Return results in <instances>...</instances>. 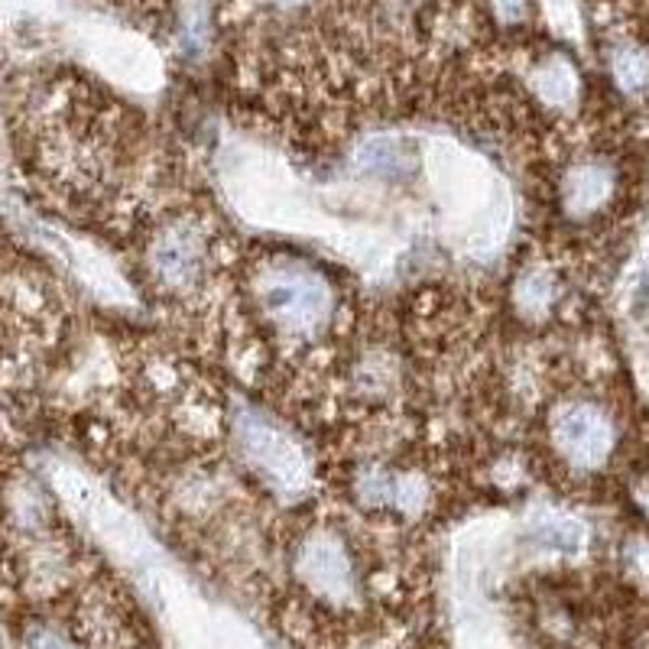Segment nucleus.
Wrapping results in <instances>:
<instances>
[{"instance_id": "nucleus-7", "label": "nucleus", "mask_w": 649, "mask_h": 649, "mask_svg": "<svg viewBox=\"0 0 649 649\" xmlns=\"http://www.w3.org/2000/svg\"><path fill=\"white\" fill-rule=\"evenodd\" d=\"M533 91L546 108H569L578 98L575 66L562 56H546L529 72Z\"/></svg>"}, {"instance_id": "nucleus-9", "label": "nucleus", "mask_w": 649, "mask_h": 649, "mask_svg": "<svg viewBox=\"0 0 649 649\" xmlns=\"http://www.w3.org/2000/svg\"><path fill=\"white\" fill-rule=\"evenodd\" d=\"M556 277L542 267H526L513 283V309L523 318H539L556 305Z\"/></svg>"}, {"instance_id": "nucleus-2", "label": "nucleus", "mask_w": 649, "mask_h": 649, "mask_svg": "<svg viewBox=\"0 0 649 649\" xmlns=\"http://www.w3.org/2000/svg\"><path fill=\"white\" fill-rule=\"evenodd\" d=\"M292 575L325 607L348 611L363 597V578L351 539L338 526H309L292 549Z\"/></svg>"}, {"instance_id": "nucleus-10", "label": "nucleus", "mask_w": 649, "mask_h": 649, "mask_svg": "<svg viewBox=\"0 0 649 649\" xmlns=\"http://www.w3.org/2000/svg\"><path fill=\"white\" fill-rule=\"evenodd\" d=\"M611 72L624 91H640L649 85V56L637 46H620L611 56Z\"/></svg>"}, {"instance_id": "nucleus-4", "label": "nucleus", "mask_w": 649, "mask_h": 649, "mask_svg": "<svg viewBox=\"0 0 649 649\" xmlns=\"http://www.w3.org/2000/svg\"><path fill=\"white\" fill-rule=\"evenodd\" d=\"M549 441L569 468L591 471L611 455L614 426H611V416L597 403L566 400L549 416Z\"/></svg>"}, {"instance_id": "nucleus-8", "label": "nucleus", "mask_w": 649, "mask_h": 649, "mask_svg": "<svg viewBox=\"0 0 649 649\" xmlns=\"http://www.w3.org/2000/svg\"><path fill=\"white\" fill-rule=\"evenodd\" d=\"M358 169L377 179H403L413 166V149L400 137H370L358 146Z\"/></svg>"}, {"instance_id": "nucleus-3", "label": "nucleus", "mask_w": 649, "mask_h": 649, "mask_svg": "<svg viewBox=\"0 0 649 649\" xmlns=\"http://www.w3.org/2000/svg\"><path fill=\"white\" fill-rule=\"evenodd\" d=\"M146 273L166 295H192L205 289L215 270V240L195 215L166 217L146 244Z\"/></svg>"}, {"instance_id": "nucleus-11", "label": "nucleus", "mask_w": 649, "mask_h": 649, "mask_svg": "<svg viewBox=\"0 0 649 649\" xmlns=\"http://www.w3.org/2000/svg\"><path fill=\"white\" fill-rule=\"evenodd\" d=\"M26 649H81V647H78L75 640H69L66 634L53 630V627H40V630H33V634H30Z\"/></svg>"}, {"instance_id": "nucleus-5", "label": "nucleus", "mask_w": 649, "mask_h": 649, "mask_svg": "<svg viewBox=\"0 0 649 649\" xmlns=\"http://www.w3.org/2000/svg\"><path fill=\"white\" fill-rule=\"evenodd\" d=\"M237 445L247 455L250 468L273 481V488L292 491L305 481V455L287 433L273 429L270 423L250 416L237 423Z\"/></svg>"}, {"instance_id": "nucleus-6", "label": "nucleus", "mask_w": 649, "mask_h": 649, "mask_svg": "<svg viewBox=\"0 0 649 649\" xmlns=\"http://www.w3.org/2000/svg\"><path fill=\"white\" fill-rule=\"evenodd\" d=\"M611 195H614V172L597 159L575 163L562 176V209L572 217L594 215Z\"/></svg>"}, {"instance_id": "nucleus-1", "label": "nucleus", "mask_w": 649, "mask_h": 649, "mask_svg": "<svg viewBox=\"0 0 649 649\" xmlns=\"http://www.w3.org/2000/svg\"><path fill=\"white\" fill-rule=\"evenodd\" d=\"M250 302L257 318L283 345H309L328 332L338 295L332 280L295 257H273L250 270Z\"/></svg>"}]
</instances>
